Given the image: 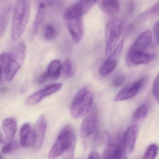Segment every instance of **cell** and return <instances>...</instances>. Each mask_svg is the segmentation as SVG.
Returning <instances> with one entry per match:
<instances>
[{"label":"cell","instance_id":"cell-1","mask_svg":"<svg viewBox=\"0 0 159 159\" xmlns=\"http://www.w3.org/2000/svg\"><path fill=\"white\" fill-rule=\"evenodd\" d=\"M30 0H18L15 7L11 29V39L18 40L23 34L30 14Z\"/></svg>","mask_w":159,"mask_h":159},{"label":"cell","instance_id":"cell-2","mask_svg":"<svg viewBox=\"0 0 159 159\" xmlns=\"http://www.w3.org/2000/svg\"><path fill=\"white\" fill-rule=\"evenodd\" d=\"M75 131L71 125H67L60 131L57 140L49 153V159H55L65 152L72 150L75 144Z\"/></svg>","mask_w":159,"mask_h":159},{"label":"cell","instance_id":"cell-3","mask_svg":"<svg viewBox=\"0 0 159 159\" xmlns=\"http://www.w3.org/2000/svg\"><path fill=\"white\" fill-rule=\"evenodd\" d=\"M93 101L92 92L87 88L80 89L76 93L70 107V113L73 118L85 116L91 108Z\"/></svg>","mask_w":159,"mask_h":159},{"label":"cell","instance_id":"cell-4","mask_svg":"<svg viewBox=\"0 0 159 159\" xmlns=\"http://www.w3.org/2000/svg\"><path fill=\"white\" fill-rule=\"evenodd\" d=\"M25 52L26 45L23 42H20L9 54L5 75L7 81L12 80L22 67L25 59Z\"/></svg>","mask_w":159,"mask_h":159},{"label":"cell","instance_id":"cell-5","mask_svg":"<svg viewBox=\"0 0 159 159\" xmlns=\"http://www.w3.org/2000/svg\"><path fill=\"white\" fill-rule=\"evenodd\" d=\"M123 22L119 19L113 18L107 22L105 30V56L109 55L116 46L121 36Z\"/></svg>","mask_w":159,"mask_h":159},{"label":"cell","instance_id":"cell-6","mask_svg":"<svg viewBox=\"0 0 159 159\" xmlns=\"http://www.w3.org/2000/svg\"><path fill=\"white\" fill-rule=\"evenodd\" d=\"M98 110L96 107H92L86 115L81 124L80 136L82 139H87L91 135H98Z\"/></svg>","mask_w":159,"mask_h":159},{"label":"cell","instance_id":"cell-7","mask_svg":"<svg viewBox=\"0 0 159 159\" xmlns=\"http://www.w3.org/2000/svg\"><path fill=\"white\" fill-rule=\"evenodd\" d=\"M98 1L79 0L66 10L63 15V18L67 20L82 16L91 9Z\"/></svg>","mask_w":159,"mask_h":159},{"label":"cell","instance_id":"cell-8","mask_svg":"<svg viewBox=\"0 0 159 159\" xmlns=\"http://www.w3.org/2000/svg\"><path fill=\"white\" fill-rule=\"evenodd\" d=\"M124 46V41H120L115 48L109 57L99 69V73L102 76H106L113 72L117 66Z\"/></svg>","mask_w":159,"mask_h":159},{"label":"cell","instance_id":"cell-9","mask_svg":"<svg viewBox=\"0 0 159 159\" xmlns=\"http://www.w3.org/2000/svg\"><path fill=\"white\" fill-rule=\"evenodd\" d=\"M62 87V84L60 83L50 84L44 89L37 91L28 96L25 100V104L27 106L37 104L45 97L52 95L58 91Z\"/></svg>","mask_w":159,"mask_h":159},{"label":"cell","instance_id":"cell-10","mask_svg":"<svg viewBox=\"0 0 159 159\" xmlns=\"http://www.w3.org/2000/svg\"><path fill=\"white\" fill-rule=\"evenodd\" d=\"M145 81V78H143L126 86L116 95L115 101L121 102L134 97L143 88Z\"/></svg>","mask_w":159,"mask_h":159},{"label":"cell","instance_id":"cell-11","mask_svg":"<svg viewBox=\"0 0 159 159\" xmlns=\"http://www.w3.org/2000/svg\"><path fill=\"white\" fill-rule=\"evenodd\" d=\"M66 20L67 29L73 41L75 43H78L81 42L84 35L83 17Z\"/></svg>","mask_w":159,"mask_h":159},{"label":"cell","instance_id":"cell-12","mask_svg":"<svg viewBox=\"0 0 159 159\" xmlns=\"http://www.w3.org/2000/svg\"><path fill=\"white\" fill-rule=\"evenodd\" d=\"M47 126V123L44 115H41L37 119L35 125L34 129L33 131L34 134V144L33 147L35 149H39L43 144Z\"/></svg>","mask_w":159,"mask_h":159},{"label":"cell","instance_id":"cell-13","mask_svg":"<svg viewBox=\"0 0 159 159\" xmlns=\"http://www.w3.org/2000/svg\"><path fill=\"white\" fill-rule=\"evenodd\" d=\"M152 35L151 32L146 31L142 33L133 43L128 53H142L147 52L152 42Z\"/></svg>","mask_w":159,"mask_h":159},{"label":"cell","instance_id":"cell-14","mask_svg":"<svg viewBox=\"0 0 159 159\" xmlns=\"http://www.w3.org/2000/svg\"><path fill=\"white\" fill-rule=\"evenodd\" d=\"M157 54L153 52L142 53H128L126 62L129 67H133L151 62L156 57Z\"/></svg>","mask_w":159,"mask_h":159},{"label":"cell","instance_id":"cell-15","mask_svg":"<svg viewBox=\"0 0 159 159\" xmlns=\"http://www.w3.org/2000/svg\"><path fill=\"white\" fill-rule=\"evenodd\" d=\"M139 129L136 125H132L127 129L123 136L122 146L126 152L131 153L134 151Z\"/></svg>","mask_w":159,"mask_h":159},{"label":"cell","instance_id":"cell-16","mask_svg":"<svg viewBox=\"0 0 159 159\" xmlns=\"http://www.w3.org/2000/svg\"><path fill=\"white\" fill-rule=\"evenodd\" d=\"M104 159H127L126 152L122 145L111 143L108 146L104 154Z\"/></svg>","mask_w":159,"mask_h":159},{"label":"cell","instance_id":"cell-17","mask_svg":"<svg viewBox=\"0 0 159 159\" xmlns=\"http://www.w3.org/2000/svg\"><path fill=\"white\" fill-rule=\"evenodd\" d=\"M20 144L23 148L33 147L34 144L33 132L29 123H25L20 130Z\"/></svg>","mask_w":159,"mask_h":159},{"label":"cell","instance_id":"cell-18","mask_svg":"<svg viewBox=\"0 0 159 159\" xmlns=\"http://www.w3.org/2000/svg\"><path fill=\"white\" fill-rule=\"evenodd\" d=\"M2 128L7 139L11 141L16 132L17 123L16 120L13 118L5 119L2 122Z\"/></svg>","mask_w":159,"mask_h":159},{"label":"cell","instance_id":"cell-19","mask_svg":"<svg viewBox=\"0 0 159 159\" xmlns=\"http://www.w3.org/2000/svg\"><path fill=\"white\" fill-rule=\"evenodd\" d=\"M46 6L47 3H45L44 2H41L38 6L37 13L32 27V32L33 34L37 33L39 28L44 21Z\"/></svg>","mask_w":159,"mask_h":159},{"label":"cell","instance_id":"cell-20","mask_svg":"<svg viewBox=\"0 0 159 159\" xmlns=\"http://www.w3.org/2000/svg\"><path fill=\"white\" fill-rule=\"evenodd\" d=\"M61 65L59 61L55 60L49 63L46 75L48 80L58 79L61 75Z\"/></svg>","mask_w":159,"mask_h":159},{"label":"cell","instance_id":"cell-21","mask_svg":"<svg viewBox=\"0 0 159 159\" xmlns=\"http://www.w3.org/2000/svg\"><path fill=\"white\" fill-rule=\"evenodd\" d=\"M100 6L102 10L108 15H116L120 10L119 2L101 1Z\"/></svg>","mask_w":159,"mask_h":159},{"label":"cell","instance_id":"cell-22","mask_svg":"<svg viewBox=\"0 0 159 159\" xmlns=\"http://www.w3.org/2000/svg\"><path fill=\"white\" fill-rule=\"evenodd\" d=\"M148 108L146 104L140 105L135 110L133 116V120L139 121L143 120L148 114Z\"/></svg>","mask_w":159,"mask_h":159},{"label":"cell","instance_id":"cell-23","mask_svg":"<svg viewBox=\"0 0 159 159\" xmlns=\"http://www.w3.org/2000/svg\"><path fill=\"white\" fill-rule=\"evenodd\" d=\"M72 74V65L71 60L67 59L61 65V75L64 79L69 78Z\"/></svg>","mask_w":159,"mask_h":159},{"label":"cell","instance_id":"cell-24","mask_svg":"<svg viewBox=\"0 0 159 159\" xmlns=\"http://www.w3.org/2000/svg\"><path fill=\"white\" fill-rule=\"evenodd\" d=\"M158 152V146L156 144H152L147 148L142 159H155Z\"/></svg>","mask_w":159,"mask_h":159},{"label":"cell","instance_id":"cell-25","mask_svg":"<svg viewBox=\"0 0 159 159\" xmlns=\"http://www.w3.org/2000/svg\"><path fill=\"white\" fill-rule=\"evenodd\" d=\"M20 144L17 141H11L3 146L1 152L4 154L11 153L12 151L17 149L19 147Z\"/></svg>","mask_w":159,"mask_h":159},{"label":"cell","instance_id":"cell-26","mask_svg":"<svg viewBox=\"0 0 159 159\" xmlns=\"http://www.w3.org/2000/svg\"><path fill=\"white\" fill-rule=\"evenodd\" d=\"M8 56L9 54L6 53L0 55V81L2 79L4 73L5 75L6 70L8 62Z\"/></svg>","mask_w":159,"mask_h":159},{"label":"cell","instance_id":"cell-27","mask_svg":"<svg viewBox=\"0 0 159 159\" xmlns=\"http://www.w3.org/2000/svg\"><path fill=\"white\" fill-rule=\"evenodd\" d=\"M44 35L46 39L49 41L55 39L57 37V31L54 26L49 24L46 25Z\"/></svg>","mask_w":159,"mask_h":159},{"label":"cell","instance_id":"cell-28","mask_svg":"<svg viewBox=\"0 0 159 159\" xmlns=\"http://www.w3.org/2000/svg\"><path fill=\"white\" fill-rule=\"evenodd\" d=\"M151 15H159V2L150 7L147 11H146L143 14L139 15L138 20H143L144 18Z\"/></svg>","mask_w":159,"mask_h":159},{"label":"cell","instance_id":"cell-29","mask_svg":"<svg viewBox=\"0 0 159 159\" xmlns=\"http://www.w3.org/2000/svg\"><path fill=\"white\" fill-rule=\"evenodd\" d=\"M159 75H157L152 86V93L157 102H159Z\"/></svg>","mask_w":159,"mask_h":159},{"label":"cell","instance_id":"cell-30","mask_svg":"<svg viewBox=\"0 0 159 159\" xmlns=\"http://www.w3.org/2000/svg\"><path fill=\"white\" fill-rule=\"evenodd\" d=\"M126 81V77L123 75H119L114 78L113 85L115 87H119L122 86Z\"/></svg>","mask_w":159,"mask_h":159},{"label":"cell","instance_id":"cell-31","mask_svg":"<svg viewBox=\"0 0 159 159\" xmlns=\"http://www.w3.org/2000/svg\"><path fill=\"white\" fill-rule=\"evenodd\" d=\"M7 20L3 16H0V37L2 35L6 29Z\"/></svg>","mask_w":159,"mask_h":159},{"label":"cell","instance_id":"cell-32","mask_svg":"<svg viewBox=\"0 0 159 159\" xmlns=\"http://www.w3.org/2000/svg\"><path fill=\"white\" fill-rule=\"evenodd\" d=\"M159 21H157L155 23L154 26V29H153L154 38H155V42L157 45H158L159 44Z\"/></svg>","mask_w":159,"mask_h":159},{"label":"cell","instance_id":"cell-33","mask_svg":"<svg viewBox=\"0 0 159 159\" xmlns=\"http://www.w3.org/2000/svg\"><path fill=\"white\" fill-rule=\"evenodd\" d=\"M47 80H48V79L45 73L44 72L39 76L38 79V82L40 84H44Z\"/></svg>","mask_w":159,"mask_h":159},{"label":"cell","instance_id":"cell-34","mask_svg":"<svg viewBox=\"0 0 159 159\" xmlns=\"http://www.w3.org/2000/svg\"><path fill=\"white\" fill-rule=\"evenodd\" d=\"M88 159H101L99 154L95 151H92L89 153Z\"/></svg>","mask_w":159,"mask_h":159},{"label":"cell","instance_id":"cell-35","mask_svg":"<svg viewBox=\"0 0 159 159\" xmlns=\"http://www.w3.org/2000/svg\"><path fill=\"white\" fill-rule=\"evenodd\" d=\"M4 143V138L2 134V132L0 130V145H2L3 143Z\"/></svg>","mask_w":159,"mask_h":159},{"label":"cell","instance_id":"cell-36","mask_svg":"<svg viewBox=\"0 0 159 159\" xmlns=\"http://www.w3.org/2000/svg\"><path fill=\"white\" fill-rule=\"evenodd\" d=\"M101 1H105V2H119L121 0H101Z\"/></svg>","mask_w":159,"mask_h":159},{"label":"cell","instance_id":"cell-37","mask_svg":"<svg viewBox=\"0 0 159 159\" xmlns=\"http://www.w3.org/2000/svg\"><path fill=\"white\" fill-rule=\"evenodd\" d=\"M0 159H3L1 155H0Z\"/></svg>","mask_w":159,"mask_h":159}]
</instances>
